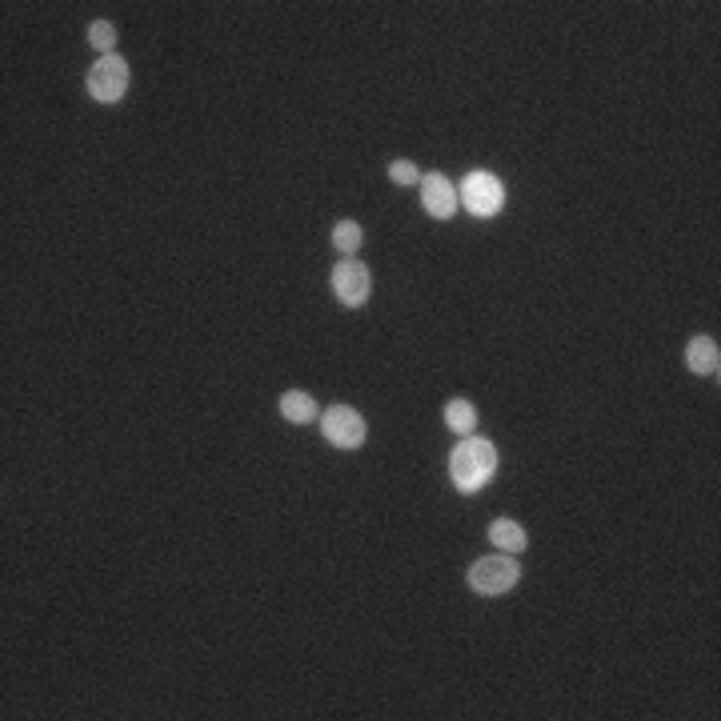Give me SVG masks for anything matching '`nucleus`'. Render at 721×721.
<instances>
[{
  "instance_id": "nucleus-1",
  "label": "nucleus",
  "mask_w": 721,
  "mask_h": 721,
  "mask_svg": "<svg viewBox=\"0 0 721 721\" xmlns=\"http://www.w3.org/2000/svg\"><path fill=\"white\" fill-rule=\"evenodd\" d=\"M497 473V449L493 441H481V437H465L453 453H449V477L461 493H477L489 477Z\"/></svg>"
},
{
  "instance_id": "nucleus-2",
  "label": "nucleus",
  "mask_w": 721,
  "mask_h": 721,
  "mask_svg": "<svg viewBox=\"0 0 721 721\" xmlns=\"http://www.w3.org/2000/svg\"><path fill=\"white\" fill-rule=\"evenodd\" d=\"M517 577H521V565H517L513 553H489V557L473 561V569H469V585H473V593H481V597H501V593H509V589L517 585Z\"/></svg>"
},
{
  "instance_id": "nucleus-3",
  "label": "nucleus",
  "mask_w": 721,
  "mask_h": 721,
  "mask_svg": "<svg viewBox=\"0 0 721 721\" xmlns=\"http://www.w3.org/2000/svg\"><path fill=\"white\" fill-rule=\"evenodd\" d=\"M125 89H129V65H125V57L109 53V57H101V61L89 69V93H93V101L117 105V101L125 97Z\"/></svg>"
},
{
  "instance_id": "nucleus-4",
  "label": "nucleus",
  "mask_w": 721,
  "mask_h": 721,
  "mask_svg": "<svg viewBox=\"0 0 721 721\" xmlns=\"http://www.w3.org/2000/svg\"><path fill=\"white\" fill-rule=\"evenodd\" d=\"M461 201L473 217H497L505 209V185L493 173H469L461 185Z\"/></svg>"
},
{
  "instance_id": "nucleus-5",
  "label": "nucleus",
  "mask_w": 721,
  "mask_h": 721,
  "mask_svg": "<svg viewBox=\"0 0 721 721\" xmlns=\"http://www.w3.org/2000/svg\"><path fill=\"white\" fill-rule=\"evenodd\" d=\"M321 433H325V441L337 445V449H357V445L365 441V417H361L353 405H333V409H325V417H321Z\"/></svg>"
},
{
  "instance_id": "nucleus-6",
  "label": "nucleus",
  "mask_w": 721,
  "mask_h": 721,
  "mask_svg": "<svg viewBox=\"0 0 721 721\" xmlns=\"http://www.w3.org/2000/svg\"><path fill=\"white\" fill-rule=\"evenodd\" d=\"M369 289H373V281H369V269L365 265H357L353 257H345L337 269H333V293L349 305V309H357V305H365L369 301Z\"/></svg>"
},
{
  "instance_id": "nucleus-7",
  "label": "nucleus",
  "mask_w": 721,
  "mask_h": 721,
  "mask_svg": "<svg viewBox=\"0 0 721 721\" xmlns=\"http://www.w3.org/2000/svg\"><path fill=\"white\" fill-rule=\"evenodd\" d=\"M421 205H425L429 217L449 221V217L457 213V189H453V181L441 177V173H429V177L421 181Z\"/></svg>"
},
{
  "instance_id": "nucleus-8",
  "label": "nucleus",
  "mask_w": 721,
  "mask_h": 721,
  "mask_svg": "<svg viewBox=\"0 0 721 721\" xmlns=\"http://www.w3.org/2000/svg\"><path fill=\"white\" fill-rule=\"evenodd\" d=\"M685 361H689V369H693V373H701V377H717V369H721V349H717V341H713V337H693V341H689Z\"/></svg>"
},
{
  "instance_id": "nucleus-9",
  "label": "nucleus",
  "mask_w": 721,
  "mask_h": 721,
  "mask_svg": "<svg viewBox=\"0 0 721 721\" xmlns=\"http://www.w3.org/2000/svg\"><path fill=\"white\" fill-rule=\"evenodd\" d=\"M489 541L501 549V553H521L525 549V529L517 525V521H509V517H497L493 525H489Z\"/></svg>"
},
{
  "instance_id": "nucleus-10",
  "label": "nucleus",
  "mask_w": 721,
  "mask_h": 721,
  "mask_svg": "<svg viewBox=\"0 0 721 721\" xmlns=\"http://www.w3.org/2000/svg\"><path fill=\"white\" fill-rule=\"evenodd\" d=\"M281 413H285V421L305 425V421L317 417V401H313L309 393H301V389H289V393L281 397Z\"/></svg>"
},
{
  "instance_id": "nucleus-11",
  "label": "nucleus",
  "mask_w": 721,
  "mask_h": 721,
  "mask_svg": "<svg viewBox=\"0 0 721 721\" xmlns=\"http://www.w3.org/2000/svg\"><path fill=\"white\" fill-rule=\"evenodd\" d=\"M445 425H449L453 433L469 437L473 425H477V409H473L469 401H449V405H445Z\"/></svg>"
},
{
  "instance_id": "nucleus-12",
  "label": "nucleus",
  "mask_w": 721,
  "mask_h": 721,
  "mask_svg": "<svg viewBox=\"0 0 721 721\" xmlns=\"http://www.w3.org/2000/svg\"><path fill=\"white\" fill-rule=\"evenodd\" d=\"M361 241H365V233H361L357 221H341V225L333 229V245H337V253H345V257H353V253L361 249Z\"/></svg>"
},
{
  "instance_id": "nucleus-13",
  "label": "nucleus",
  "mask_w": 721,
  "mask_h": 721,
  "mask_svg": "<svg viewBox=\"0 0 721 721\" xmlns=\"http://www.w3.org/2000/svg\"><path fill=\"white\" fill-rule=\"evenodd\" d=\"M89 41H93V49H101V57H109V53L117 49V29H113L109 21H97V25L89 29Z\"/></svg>"
},
{
  "instance_id": "nucleus-14",
  "label": "nucleus",
  "mask_w": 721,
  "mask_h": 721,
  "mask_svg": "<svg viewBox=\"0 0 721 721\" xmlns=\"http://www.w3.org/2000/svg\"><path fill=\"white\" fill-rule=\"evenodd\" d=\"M389 177H393L397 185H417V181H421V173H417L413 161H393V165H389Z\"/></svg>"
}]
</instances>
